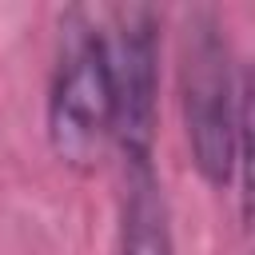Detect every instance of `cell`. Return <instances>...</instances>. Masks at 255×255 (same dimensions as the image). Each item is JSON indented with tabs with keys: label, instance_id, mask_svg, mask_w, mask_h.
<instances>
[{
	"label": "cell",
	"instance_id": "1",
	"mask_svg": "<svg viewBox=\"0 0 255 255\" xmlns=\"http://www.w3.org/2000/svg\"><path fill=\"white\" fill-rule=\"evenodd\" d=\"M116 128V80L112 48L100 24L72 12L64 20L60 56L48 88V139L72 167H92Z\"/></svg>",
	"mask_w": 255,
	"mask_h": 255
},
{
	"label": "cell",
	"instance_id": "2",
	"mask_svg": "<svg viewBox=\"0 0 255 255\" xmlns=\"http://www.w3.org/2000/svg\"><path fill=\"white\" fill-rule=\"evenodd\" d=\"M179 92H183V131L191 159L211 187H227L235 179L239 80L231 76L227 40L211 12L187 16Z\"/></svg>",
	"mask_w": 255,
	"mask_h": 255
},
{
	"label": "cell",
	"instance_id": "3",
	"mask_svg": "<svg viewBox=\"0 0 255 255\" xmlns=\"http://www.w3.org/2000/svg\"><path fill=\"white\" fill-rule=\"evenodd\" d=\"M147 4L116 8L112 80H116V128L112 139L124 151V167H151L155 155V104H159V32Z\"/></svg>",
	"mask_w": 255,
	"mask_h": 255
},
{
	"label": "cell",
	"instance_id": "4",
	"mask_svg": "<svg viewBox=\"0 0 255 255\" xmlns=\"http://www.w3.org/2000/svg\"><path fill=\"white\" fill-rule=\"evenodd\" d=\"M120 255H175L167 199L151 167H124L120 207Z\"/></svg>",
	"mask_w": 255,
	"mask_h": 255
},
{
	"label": "cell",
	"instance_id": "5",
	"mask_svg": "<svg viewBox=\"0 0 255 255\" xmlns=\"http://www.w3.org/2000/svg\"><path fill=\"white\" fill-rule=\"evenodd\" d=\"M235 171L243 183V223L255 239V64L239 76V143H235Z\"/></svg>",
	"mask_w": 255,
	"mask_h": 255
}]
</instances>
